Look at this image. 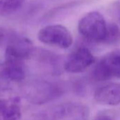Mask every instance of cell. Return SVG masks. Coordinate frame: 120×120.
I'll use <instances>...</instances> for the list:
<instances>
[{
    "label": "cell",
    "mask_w": 120,
    "mask_h": 120,
    "mask_svg": "<svg viewBox=\"0 0 120 120\" xmlns=\"http://www.w3.org/2000/svg\"><path fill=\"white\" fill-rule=\"evenodd\" d=\"M22 92L28 101L37 105L49 103L63 94V90L58 84L42 80L27 83L24 86Z\"/></svg>",
    "instance_id": "6da1fadb"
},
{
    "label": "cell",
    "mask_w": 120,
    "mask_h": 120,
    "mask_svg": "<svg viewBox=\"0 0 120 120\" xmlns=\"http://www.w3.org/2000/svg\"><path fill=\"white\" fill-rule=\"evenodd\" d=\"M107 25L103 16L94 11L85 14L79 21L78 30L86 40L95 42H103Z\"/></svg>",
    "instance_id": "7a4b0ae2"
},
{
    "label": "cell",
    "mask_w": 120,
    "mask_h": 120,
    "mask_svg": "<svg viewBox=\"0 0 120 120\" xmlns=\"http://www.w3.org/2000/svg\"><path fill=\"white\" fill-rule=\"evenodd\" d=\"M38 40L47 45L60 49L69 48L73 42L70 30L63 25L53 24L42 28L38 33Z\"/></svg>",
    "instance_id": "3957f363"
},
{
    "label": "cell",
    "mask_w": 120,
    "mask_h": 120,
    "mask_svg": "<svg viewBox=\"0 0 120 120\" xmlns=\"http://www.w3.org/2000/svg\"><path fill=\"white\" fill-rule=\"evenodd\" d=\"M89 109L84 105L66 103L49 110L39 120H89Z\"/></svg>",
    "instance_id": "277c9868"
},
{
    "label": "cell",
    "mask_w": 120,
    "mask_h": 120,
    "mask_svg": "<svg viewBox=\"0 0 120 120\" xmlns=\"http://www.w3.org/2000/svg\"><path fill=\"white\" fill-rule=\"evenodd\" d=\"M34 52L33 43L27 37L12 34L4 50V62H24Z\"/></svg>",
    "instance_id": "5b68a950"
},
{
    "label": "cell",
    "mask_w": 120,
    "mask_h": 120,
    "mask_svg": "<svg viewBox=\"0 0 120 120\" xmlns=\"http://www.w3.org/2000/svg\"><path fill=\"white\" fill-rule=\"evenodd\" d=\"M92 76L97 81H105L113 78L120 79V50L105 55L94 67Z\"/></svg>",
    "instance_id": "8992f818"
},
{
    "label": "cell",
    "mask_w": 120,
    "mask_h": 120,
    "mask_svg": "<svg viewBox=\"0 0 120 120\" xmlns=\"http://www.w3.org/2000/svg\"><path fill=\"white\" fill-rule=\"evenodd\" d=\"M95 60V57L88 48L81 47L68 55L64 62L63 68L68 73L79 74L86 71Z\"/></svg>",
    "instance_id": "52a82bcc"
},
{
    "label": "cell",
    "mask_w": 120,
    "mask_h": 120,
    "mask_svg": "<svg viewBox=\"0 0 120 120\" xmlns=\"http://www.w3.org/2000/svg\"><path fill=\"white\" fill-rule=\"evenodd\" d=\"M94 100L102 105L115 106L120 104V84L108 83L98 88L94 94Z\"/></svg>",
    "instance_id": "ba28073f"
},
{
    "label": "cell",
    "mask_w": 120,
    "mask_h": 120,
    "mask_svg": "<svg viewBox=\"0 0 120 120\" xmlns=\"http://www.w3.org/2000/svg\"><path fill=\"white\" fill-rule=\"evenodd\" d=\"M22 112L19 98L0 99L1 120H20Z\"/></svg>",
    "instance_id": "9c48e42d"
},
{
    "label": "cell",
    "mask_w": 120,
    "mask_h": 120,
    "mask_svg": "<svg viewBox=\"0 0 120 120\" xmlns=\"http://www.w3.org/2000/svg\"><path fill=\"white\" fill-rule=\"evenodd\" d=\"M2 64L4 65L2 74L9 81L20 82L25 79L26 71L22 62L9 61L4 62Z\"/></svg>",
    "instance_id": "30bf717a"
},
{
    "label": "cell",
    "mask_w": 120,
    "mask_h": 120,
    "mask_svg": "<svg viewBox=\"0 0 120 120\" xmlns=\"http://www.w3.org/2000/svg\"><path fill=\"white\" fill-rule=\"evenodd\" d=\"M25 0H0V17L11 15L18 11Z\"/></svg>",
    "instance_id": "8fae6325"
},
{
    "label": "cell",
    "mask_w": 120,
    "mask_h": 120,
    "mask_svg": "<svg viewBox=\"0 0 120 120\" xmlns=\"http://www.w3.org/2000/svg\"><path fill=\"white\" fill-rule=\"evenodd\" d=\"M120 40V28L115 23H108L105 39L103 43L108 45L115 44Z\"/></svg>",
    "instance_id": "7c38bea8"
},
{
    "label": "cell",
    "mask_w": 120,
    "mask_h": 120,
    "mask_svg": "<svg viewBox=\"0 0 120 120\" xmlns=\"http://www.w3.org/2000/svg\"><path fill=\"white\" fill-rule=\"evenodd\" d=\"M11 35L12 34H11L6 28L0 26V47L5 44L6 45H7Z\"/></svg>",
    "instance_id": "4fadbf2b"
},
{
    "label": "cell",
    "mask_w": 120,
    "mask_h": 120,
    "mask_svg": "<svg viewBox=\"0 0 120 120\" xmlns=\"http://www.w3.org/2000/svg\"><path fill=\"white\" fill-rule=\"evenodd\" d=\"M93 120H115V118L109 112H102L97 114Z\"/></svg>",
    "instance_id": "5bb4252c"
},
{
    "label": "cell",
    "mask_w": 120,
    "mask_h": 120,
    "mask_svg": "<svg viewBox=\"0 0 120 120\" xmlns=\"http://www.w3.org/2000/svg\"><path fill=\"white\" fill-rule=\"evenodd\" d=\"M116 16H117V18H118V20H119V21H120V3L117 5V8H116Z\"/></svg>",
    "instance_id": "9a60e30c"
}]
</instances>
